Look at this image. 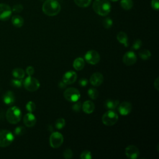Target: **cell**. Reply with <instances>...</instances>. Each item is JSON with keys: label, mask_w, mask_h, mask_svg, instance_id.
Listing matches in <instances>:
<instances>
[{"label": "cell", "mask_w": 159, "mask_h": 159, "mask_svg": "<svg viewBox=\"0 0 159 159\" xmlns=\"http://www.w3.org/2000/svg\"><path fill=\"white\" fill-rule=\"evenodd\" d=\"M117 40L125 47H128V36L124 32H119L117 34Z\"/></svg>", "instance_id": "44dd1931"}, {"label": "cell", "mask_w": 159, "mask_h": 159, "mask_svg": "<svg viewBox=\"0 0 159 159\" xmlns=\"http://www.w3.org/2000/svg\"><path fill=\"white\" fill-rule=\"evenodd\" d=\"M25 132V127L22 126H18L14 130V134L16 135H22Z\"/></svg>", "instance_id": "836d02e7"}, {"label": "cell", "mask_w": 159, "mask_h": 159, "mask_svg": "<svg viewBox=\"0 0 159 159\" xmlns=\"http://www.w3.org/2000/svg\"><path fill=\"white\" fill-rule=\"evenodd\" d=\"M26 73L29 75V76H32L34 74V72H35V70H34V68L33 66H28L27 68H26Z\"/></svg>", "instance_id": "f35d334b"}, {"label": "cell", "mask_w": 159, "mask_h": 159, "mask_svg": "<svg viewBox=\"0 0 159 159\" xmlns=\"http://www.w3.org/2000/svg\"><path fill=\"white\" fill-rule=\"evenodd\" d=\"M88 83V80L86 78H81L79 80V84L81 86L84 87L86 86Z\"/></svg>", "instance_id": "ab89813d"}, {"label": "cell", "mask_w": 159, "mask_h": 159, "mask_svg": "<svg viewBox=\"0 0 159 159\" xmlns=\"http://www.w3.org/2000/svg\"><path fill=\"white\" fill-rule=\"evenodd\" d=\"M50 146L53 148H59L63 142V136L58 132H53L49 138Z\"/></svg>", "instance_id": "ba28073f"}, {"label": "cell", "mask_w": 159, "mask_h": 159, "mask_svg": "<svg viewBox=\"0 0 159 159\" xmlns=\"http://www.w3.org/2000/svg\"><path fill=\"white\" fill-rule=\"evenodd\" d=\"M61 10V6L56 0H46L42 5L43 12L48 16L57 15Z\"/></svg>", "instance_id": "6da1fadb"}, {"label": "cell", "mask_w": 159, "mask_h": 159, "mask_svg": "<svg viewBox=\"0 0 159 159\" xmlns=\"http://www.w3.org/2000/svg\"><path fill=\"white\" fill-rule=\"evenodd\" d=\"M65 120L63 118H58L56 120L55 123V125L56 129H57L58 130H61L62 129L65 125Z\"/></svg>", "instance_id": "83f0119b"}, {"label": "cell", "mask_w": 159, "mask_h": 159, "mask_svg": "<svg viewBox=\"0 0 159 159\" xmlns=\"http://www.w3.org/2000/svg\"><path fill=\"white\" fill-rule=\"evenodd\" d=\"M84 60L81 57H78L74 60L73 66L76 70L80 71L84 67Z\"/></svg>", "instance_id": "ffe728a7"}, {"label": "cell", "mask_w": 159, "mask_h": 159, "mask_svg": "<svg viewBox=\"0 0 159 159\" xmlns=\"http://www.w3.org/2000/svg\"><path fill=\"white\" fill-rule=\"evenodd\" d=\"M74 2L80 7H86L89 6L91 0H74Z\"/></svg>", "instance_id": "4316f807"}, {"label": "cell", "mask_w": 159, "mask_h": 159, "mask_svg": "<svg viewBox=\"0 0 159 159\" xmlns=\"http://www.w3.org/2000/svg\"><path fill=\"white\" fill-rule=\"evenodd\" d=\"M12 23L16 27H21L24 24V19L19 15H15L12 17Z\"/></svg>", "instance_id": "7402d4cb"}, {"label": "cell", "mask_w": 159, "mask_h": 159, "mask_svg": "<svg viewBox=\"0 0 159 159\" xmlns=\"http://www.w3.org/2000/svg\"><path fill=\"white\" fill-rule=\"evenodd\" d=\"M12 14V9L6 4H0V20H6L9 19Z\"/></svg>", "instance_id": "7c38bea8"}, {"label": "cell", "mask_w": 159, "mask_h": 159, "mask_svg": "<svg viewBox=\"0 0 159 159\" xmlns=\"http://www.w3.org/2000/svg\"><path fill=\"white\" fill-rule=\"evenodd\" d=\"M93 9L97 14L105 16L110 12L111 6L107 0H95L93 4Z\"/></svg>", "instance_id": "7a4b0ae2"}, {"label": "cell", "mask_w": 159, "mask_h": 159, "mask_svg": "<svg viewBox=\"0 0 159 159\" xmlns=\"http://www.w3.org/2000/svg\"><path fill=\"white\" fill-rule=\"evenodd\" d=\"M21 117V111L17 106H12L9 108L6 113V117L7 120L12 124L18 123L20 120Z\"/></svg>", "instance_id": "3957f363"}, {"label": "cell", "mask_w": 159, "mask_h": 159, "mask_svg": "<svg viewBox=\"0 0 159 159\" xmlns=\"http://www.w3.org/2000/svg\"><path fill=\"white\" fill-rule=\"evenodd\" d=\"M66 84L64 83V82H63V81H61V82H60V83H59V86L60 87V88H65V86H66Z\"/></svg>", "instance_id": "b9f144b4"}, {"label": "cell", "mask_w": 159, "mask_h": 159, "mask_svg": "<svg viewBox=\"0 0 159 159\" xmlns=\"http://www.w3.org/2000/svg\"><path fill=\"white\" fill-rule=\"evenodd\" d=\"M23 84L24 88L30 92L37 91L40 87V83L38 80L32 76H27L23 81Z\"/></svg>", "instance_id": "8992f818"}, {"label": "cell", "mask_w": 159, "mask_h": 159, "mask_svg": "<svg viewBox=\"0 0 159 159\" xmlns=\"http://www.w3.org/2000/svg\"><path fill=\"white\" fill-rule=\"evenodd\" d=\"M132 106L130 102L127 101H124L120 104H119V112L122 116H127L132 111Z\"/></svg>", "instance_id": "9a60e30c"}, {"label": "cell", "mask_w": 159, "mask_h": 159, "mask_svg": "<svg viewBox=\"0 0 159 159\" xmlns=\"http://www.w3.org/2000/svg\"><path fill=\"white\" fill-rule=\"evenodd\" d=\"M77 79V74L74 71H66L63 76L62 81L66 85L73 84Z\"/></svg>", "instance_id": "4fadbf2b"}, {"label": "cell", "mask_w": 159, "mask_h": 159, "mask_svg": "<svg viewBox=\"0 0 159 159\" xmlns=\"http://www.w3.org/2000/svg\"><path fill=\"white\" fill-rule=\"evenodd\" d=\"M113 24L112 20L110 17H106L104 19L102 22V25L104 28L106 29H109L112 27Z\"/></svg>", "instance_id": "f1b7e54d"}, {"label": "cell", "mask_w": 159, "mask_h": 159, "mask_svg": "<svg viewBox=\"0 0 159 159\" xmlns=\"http://www.w3.org/2000/svg\"><path fill=\"white\" fill-rule=\"evenodd\" d=\"M63 96L68 101L75 102L80 98V93L76 88H69L64 91Z\"/></svg>", "instance_id": "52a82bcc"}, {"label": "cell", "mask_w": 159, "mask_h": 159, "mask_svg": "<svg viewBox=\"0 0 159 159\" xmlns=\"http://www.w3.org/2000/svg\"><path fill=\"white\" fill-rule=\"evenodd\" d=\"M23 10V6L21 4H16L12 7V11L14 12H20Z\"/></svg>", "instance_id": "74e56055"}, {"label": "cell", "mask_w": 159, "mask_h": 159, "mask_svg": "<svg viewBox=\"0 0 159 159\" xmlns=\"http://www.w3.org/2000/svg\"><path fill=\"white\" fill-rule=\"evenodd\" d=\"M140 58L143 60H147L151 57V52L147 49H143L139 52V53Z\"/></svg>", "instance_id": "d4e9b609"}, {"label": "cell", "mask_w": 159, "mask_h": 159, "mask_svg": "<svg viewBox=\"0 0 159 159\" xmlns=\"http://www.w3.org/2000/svg\"><path fill=\"white\" fill-rule=\"evenodd\" d=\"M137 57L133 51L127 52L122 57L123 63L127 66L133 65L136 63Z\"/></svg>", "instance_id": "30bf717a"}, {"label": "cell", "mask_w": 159, "mask_h": 159, "mask_svg": "<svg viewBox=\"0 0 159 159\" xmlns=\"http://www.w3.org/2000/svg\"><path fill=\"white\" fill-rule=\"evenodd\" d=\"M84 60L91 65H96L100 61V55L96 50H91L85 53Z\"/></svg>", "instance_id": "9c48e42d"}, {"label": "cell", "mask_w": 159, "mask_h": 159, "mask_svg": "<svg viewBox=\"0 0 159 159\" xmlns=\"http://www.w3.org/2000/svg\"><path fill=\"white\" fill-rule=\"evenodd\" d=\"M11 84L12 86L16 88H20L22 86V79H19V78H15L12 79L11 81Z\"/></svg>", "instance_id": "f546056e"}, {"label": "cell", "mask_w": 159, "mask_h": 159, "mask_svg": "<svg viewBox=\"0 0 159 159\" xmlns=\"http://www.w3.org/2000/svg\"><path fill=\"white\" fill-rule=\"evenodd\" d=\"M151 6L152 9L158 11L159 9V0H152Z\"/></svg>", "instance_id": "8d00e7d4"}, {"label": "cell", "mask_w": 159, "mask_h": 159, "mask_svg": "<svg viewBox=\"0 0 159 159\" xmlns=\"http://www.w3.org/2000/svg\"><path fill=\"white\" fill-rule=\"evenodd\" d=\"M80 158L81 159H91L92 155L90 151L89 150H84L80 155Z\"/></svg>", "instance_id": "1f68e13d"}, {"label": "cell", "mask_w": 159, "mask_h": 159, "mask_svg": "<svg viewBox=\"0 0 159 159\" xmlns=\"http://www.w3.org/2000/svg\"><path fill=\"white\" fill-rule=\"evenodd\" d=\"M83 112L86 114H91L93 112L95 109V106L94 103L91 101H86L82 105L81 107Z\"/></svg>", "instance_id": "ac0fdd59"}, {"label": "cell", "mask_w": 159, "mask_h": 159, "mask_svg": "<svg viewBox=\"0 0 159 159\" xmlns=\"http://www.w3.org/2000/svg\"><path fill=\"white\" fill-rule=\"evenodd\" d=\"M125 154L128 158L136 159L139 156L140 152L136 146L134 145H130L125 148Z\"/></svg>", "instance_id": "8fae6325"}, {"label": "cell", "mask_w": 159, "mask_h": 159, "mask_svg": "<svg viewBox=\"0 0 159 159\" xmlns=\"http://www.w3.org/2000/svg\"><path fill=\"white\" fill-rule=\"evenodd\" d=\"M104 81L103 75L99 72H95L92 74L89 78L90 83L94 86H99Z\"/></svg>", "instance_id": "5bb4252c"}, {"label": "cell", "mask_w": 159, "mask_h": 159, "mask_svg": "<svg viewBox=\"0 0 159 159\" xmlns=\"http://www.w3.org/2000/svg\"><path fill=\"white\" fill-rule=\"evenodd\" d=\"M2 99L4 102L7 105L12 104L15 102V96L12 91H7L3 95Z\"/></svg>", "instance_id": "e0dca14e"}, {"label": "cell", "mask_w": 159, "mask_h": 159, "mask_svg": "<svg viewBox=\"0 0 159 159\" xmlns=\"http://www.w3.org/2000/svg\"><path fill=\"white\" fill-rule=\"evenodd\" d=\"M110 1H113V2H116V1H119V0H110Z\"/></svg>", "instance_id": "7bdbcfd3"}, {"label": "cell", "mask_w": 159, "mask_h": 159, "mask_svg": "<svg viewBox=\"0 0 159 159\" xmlns=\"http://www.w3.org/2000/svg\"><path fill=\"white\" fill-rule=\"evenodd\" d=\"M142 45V42L140 39H137L134 41V42L132 44V50H139L140 48Z\"/></svg>", "instance_id": "d6a6232c"}, {"label": "cell", "mask_w": 159, "mask_h": 159, "mask_svg": "<svg viewBox=\"0 0 159 159\" xmlns=\"http://www.w3.org/2000/svg\"><path fill=\"white\" fill-rule=\"evenodd\" d=\"M118 114L113 110H108L102 117V123L107 126H112L114 125L118 120Z\"/></svg>", "instance_id": "277c9868"}, {"label": "cell", "mask_w": 159, "mask_h": 159, "mask_svg": "<svg viewBox=\"0 0 159 159\" xmlns=\"http://www.w3.org/2000/svg\"><path fill=\"white\" fill-rule=\"evenodd\" d=\"M14 135L8 130H0V147H6L11 144L14 140Z\"/></svg>", "instance_id": "5b68a950"}, {"label": "cell", "mask_w": 159, "mask_h": 159, "mask_svg": "<svg viewBox=\"0 0 159 159\" xmlns=\"http://www.w3.org/2000/svg\"><path fill=\"white\" fill-rule=\"evenodd\" d=\"M159 78H157L155 79V80L154 81V83H153V85H154V88L157 90L158 91V89H159Z\"/></svg>", "instance_id": "60d3db41"}, {"label": "cell", "mask_w": 159, "mask_h": 159, "mask_svg": "<svg viewBox=\"0 0 159 159\" xmlns=\"http://www.w3.org/2000/svg\"><path fill=\"white\" fill-rule=\"evenodd\" d=\"M25 108L29 111V112H32L35 110L36 106H35V104L33 101H29L26 104Z\"/></svg>", "instance_id": "4dcf8cb0"}, {"label": "cell", "mask_w": 159, "mask_h": 159, "mask_svg": "<svg viewBox=\"0 0 159 159\" xmlns=\"http://www.w3.org/2000/svg\"><path fill=\"white\" fill-rule=\"evenodd\" d=\"M88 94L89 97L91 99L94 100V99H96L98 98V96H99V92H98V91L96 89L91 88L88 91Z\"/></svg>", "instance_id": "484cf974"}, {"label": "cell", "mask_w": 159, "mask_h": 159, "mask_svg": "<svg viewBox=\"0 0 159 159\" xmlns=\"http://www.w3.org/2000/svg\"><path fill=\"white\" fill-rule=\"evenodd\" d=\"M134 6V2L132 0H121L120 6L124 10L128 11L132 8Z\"/></svg>", "instance_id": "cb8c5ba5"}, {"label": "cell", "mask_w": 159, "mask_h": 159, "mask_svg": "<svg viewBox=\"0 0 159 159\" xmlns=\"http://www.w3.org/2000/svg\"><path fill=\"white\" fill-rule=\"evenodd\" d=\"M75 102V103L72 106V109L75 112H79L82 107L81 103V102H78V101H76Z\"/></svg>", "instance_id": "d590c367"}, {"label": "cell", "mask_w": 159, "mask_h": 159, "mask_svg": "<svg viewBox=\"0 0 159 159\" xmlns=\"http://www.w3.org/2000/svg\"><path fill=\"white\" fill-rule=\"evenodd\" d=\"M119 101L117 99H108L104 102V106L109 110H114L119 105Z\"/></svg>", "instance_id": "d6986e66"}, {"label": "cell", "mask_w": 159, "mask_h": 159, "mask_svg": "<svg viewBox=\"0 0 159 159\" xmlns=\"http://www.w3.org/2000/svg\"><path fill=\"white\" fill-rule=\"evenodd\" d=\"M36 117L32 112L26 114L23 118V122L24 124L28 127H32L34 126L36 124Z\"/></svg>", "instance_id": "2e32d148"}, {"label": "cell", "mask_w": 159, "mask_h": 159, "mask_svg": "<svg viewBox=\"0 0 159 159\" xmlns=\"http://www.w3.org/2000/svg\"><path fill=\"white\" fill-rule=\"evenodd\" d=\"M63 157L66 159H71L73 157V152L70 148H66L63 152Z\"/></svg>", "instance_id": "e575fe53"}, {"label": "cell", "mask_w": 159, "mask_h": 159, "mask_svg": "<svg viewBox=\"0 0 159 159\" xmlns=\"http://www.w3.org/2000/svg\"><path fill=\"white\" fill-rule=\"evenodd\" d=\"M12 74L13 76L16 78L22 79L25 76V71L22 68H17L12 70Z\"/></svg>", "instance_id": "603a6c76"}]
</instances>
